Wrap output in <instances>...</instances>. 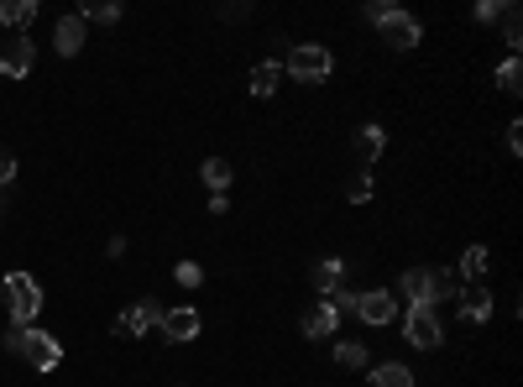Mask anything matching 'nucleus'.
Wrapping results in <instances>:
<instances>
[{"label": "nucleus", "instance_id": "1", "mask_svg": "<svg viewBox=\"0 0 523 387\" xmlns=\"http://www.w3.org/2000/svg\"><path fill=\"white\" fill-rule=\"evenodd\" d=\"M398 288L408 293V304H424V309H435L445 299H461V278L456 272H435V267H408Z\"/></svg>", "mask_w": 523, "mask_h": 387}, {"label": "nucleus", "instance_id": "2", "mask_svg": "<svg viewBox=\"0 0 523 387\" xmlns=\"http://www.w3.org/2000/svg\"><path fill=\"white\" fill-rule=\"evenodd\" d=\"M367 21L377 27V37L388 42V48H414V42H419V21L408 11H398V6H388V0H372Z\"/></svg>", "mask_w": 523, "mask_h": 387}, {"label": "nucleus", "instance_id": "3", "mask_svg": "<svg viewBox=\"0 0 523 387\" xmlns=\"http://www.w3.org/2000/svg\"><path fill=\"white\" fill-rule=\"evenodd\" d=\"M330 68H335L330 48H320V42H299V48L288 53L283 74H288V79H299V84H320V79H330Z\"/></svg>", "mask_w": 523, "mask_h": 387}, {"label": "nucleus", "instance_id": "4", "mask_svg": "<svg viewBox=\"0 0 523 387\" xmlns=\"http://www.w3.org/2000/svg\"><path fill=\"white\" fill-rule=\"evenodd\" d=\"M11 351H16V356H27L37 372H53L58 361H63V346H58L53 335H42L37 325H27V330H11Z\"/></svg>", "mask_w": 523, "mask_h": 387}, {"label": "nucleus", "instance_id": "5", "mask_svg": "<svg viewBox=\"0 0 523 387\" xmlns=\"http://www.w3.org/2000/svg\"><path fill=\"white\" fill-rule=\"evenodd\" d=\"M6 304H11L16 330H27V325L37 320V309H42V288H37L32 272H11V278H6Z\"/></svg>", "mask_w": 523, "mask_h": 387}, {"label": "nucleus", "instance_id": "6", "mask_svg": "<svg viewBox=\"0 0 523 387\" xmlns=\"http://www.w3.org/2000/svg\"><path fill=\"white\" fill-rule=\"evenodd\" d=\"M403 335H408V346H419V351H435L440 340H445V330H440V314H435V309H424V304H408Z\"/></svg>", "mask_w": 523, "mask_h": 387}, {"label": "nucleus", "instance_id": "7", "mask_svg": "<svg viewBox=\"0 0 523 387\" xmlns=\"http://www.w3.org/2000/svg\"><path fill=\"white\" fill-rule=\"evenodd\" d=\"M356 320H361V325H393V320H398V299H393L388 288L356 293Z\"/></svg>", "mask_w": 523, "mask_h": 387}, {"label": "nucleus", "instance_id": "8", "mask_svg": "<svg viewBox=\"0 0 523 387\" xmlns=\"http://www.w3.org/2000/svg\"><path fill=\"white\" fill-rule=\"evenodd\" d=\"M157 325H163V335L173 340V346H184V340H194V335H199V309H194V304L163 309V314H157Z\"/></svg>", "mask_w": 523, "mask_h": 387}, {"label": "nucleus", "instance_id": "9", "mask_svg": "<svg viewBox=\"0 0 523 387\" xmlns=\"http://www.w3.org/2000/svg\"><path fill=\"white\" fill-rule=\"evenodd\" d=\"M32 63H37L32 37H11L6 48H0V74H6V79H27V74H32Z\"/></svg>", "mask_w": 523, "mask_h": 387}, {"label": "nucleus", "instance_id": "10", "mask_svg": "<svg viewBox=\"0 0 523 387\" xmlns=\"http://www.w3.org/2000/svg\"><path fill=\"white\" fill-rule=\"evenodd\" d=\"M335 330H340V309H335L330 299H320V304L304 314V335H309V340H325V335H335Z\"/></svg>", "mask_w": 523, "mask_h": 387}, {"label": "nucleus", "instance_id": "11", "mask_svg": "<svg viewBox=\"0 0 523 387\" xmlns=\"http://www.w3.org/2000/svg\"><path fill=\"white\" fill-rule=\"evenodd\" d=\"M157 314H163V309H157L152 299H136V304L121 314V325H116V330H121V335H147V330L157 325Z\"/></svg>", "mask_w": 523, "mask_h": 387}, {"label": "nucleus", "instance_id": "12", "mask_svg": "<svg viewBox=\"0 0 523 387\" xmlns=\"http://www.w3.org/2000/svg\"><path fill=\"white\" fill-rule=\"evenodd\" d=\"M53 42H58V53H63V58H74V53L84 48V16H79V11H68V16L58 21Z\"/></svg>", "mask_w": 523, "mask_h": 387}, {"label": "nucleus", "instance_id": "13", "mask_svg": "<svg viewBox=\"0 0 523 387\" xmlns=\"http://www.w3.org/2000/svg\"><path fill=\"white\" fill-rule=\"evenodd\" d=\"M461 320H466V325L492 320V293H487V288H461Z\"/></svg>", "mask_w": 523, "mask_h": 387}, {"label": "nucleus", "instance_id": "14", "mask_svg": "<svg viewBox=\"0 0 523 387\" xmlns=\"http://www.w3.org/2000/svg\"><path fill=\"white\" fill-rule=\"evenodd\" d=\"M382 147H388V131H382V126H361L356 131V152H361V163H377V157H382Z\"/></svg>", "mask_w": 523, "mask_h": 387}, {"label": "nucleus", "instance_id": "15", "mask_svg": "<svg viewBox=\"0 0 523 387\" xmlns=\"http://www.w3.org/2000/svg\"><path fill=\"white\" fill-rule=\"evenodd\" d=\"M314 288H320V293H325V299H330V293H335V288H346V262H335V257H325L320 267H314Z\"/></svg>", "mask_w": 523, "mask_h": 387}, {"label": "nucleus", "instance_id": "16", "mask_svg": "<svg viewBox=\"0 0 523 387\" xmlns=\"http://www.w3.org/2000/svg\"><path fill=\"white\" fill-rule=\"evenodd\" d=\"M37 21V0H6L0 6V27H32Z\"/></svg>", "mask_w": 523, "mask_h": 387}, {"label": "nucleus", "instance_id": "17", "mask_svg": "<svg viewBox=\"0 0 523 387\" xmlns=\"http://www.w3.org/2000/svg\"><path fill=\"white\" fill-rule=\"evenodd\" d=\"M372 387H414V372H408L403 361H382L372 372Z\"/></svg>", "mask_w": 523, "mask_h": 387}, {"label": "nucleus", "instance_id": "18", "mask_svg": "<svg viewBox=\"0 0 523 387\" xmlns=\"http://www.w3.org/2000/svg\"><path fill=\"white\" fill-rule=\"evenodd\" d=\"M278 84H283V63H257V68H252V95L267 100Z\"/></svg>", "mask_w": 523, "mask_h": 387}, {"label": "nucleus", "instance_id": "19", "mask_svg": "<svg viewBox=\"0 0 523 387\" xmlns=\"http://www.w3.org/2000/svg\"><path fill=\"white\" fill-rule=\"evenodd\" d=\"M199 173H204V184H210L215 194H225V189H231V163H225V157H210V163H204Z\"/></svg>", "mask_w": 523, "mask_h": 387}, {"label": "nucleus", "instance_id": "20", "mask_svg": "<svg viewBox=\"0 0 523 387\" xmlns=\"http://www.w3.org/2000/svg\"><path fill=\"white\" fill-rule=\"evenodd\" d=\"M497 89H503V95H518L523 89V63L518 58H508L503 68H497Z\"/></svg>", "mask_w": 523, "mask_h": 387}, {"label": "nucleus", "instance_id": "21", "mask_svg": "<svg viewBox=\"0 0 523 387\" xmlns=\"http://www.w3.org/2000/svg\"><path fill=\"white\" fill-rule=\"evenodd\" d=\"M487 246H466V257H461V278H482V272H487Z\"/></svg>", "mask_w": 523, "mask_h": 387}, {"label": "nucleus", "instance_id": "22", "mask_svg": "<svg viewBox=\"0 0 523 387\" xmlns=\"http://www.w3.org/2000/svg\"><path fill=\"white\" fill-rule=\"evenodd\" d=\"M497 21H503V42L513 48V58H518V42H523V27H518V6H503V16H497Z\"/></svg>", "mask_w": 523, "mask_h": 387}, {"label": "nucleus", "instance_id": "23", "mask_svg": "<svg viewBox=\"0 0 523 387\" xmlns=\"http://www.w3.org/2000/svg\"><path fill=\"white\" fill-rule=\"evenodd\" d=\"M335 361H340V367H351V372H356V367H367V351H361L356 340H340V346H335Z\"/></svg>", "mask_w": 523, "mask_h": 387}, {"label": "nucleus", "instance_id": "24", "mask_svg": "<svg viewBox=\"0 0 523 387\" xmlns=\"http://www.w3.org/2000/svg\"><path fill=\"white\" fill-rule=\"evenodd\" d=\"M79 16L84 21H121V6H116V0H100V6H84Z\"/></svg>", "mask_w": 523, "mask_h": 387}, {"label": "nucleus", "instance_id": "25", "mask_svg": "<svg viewBox=\"0 0 523 387\" xmlns=\"http://www.w3.org/2000/svg\"><path fill=\"white\" fill-rule=\"evenodd\" d=\"M346 194H351L356 204H367V199H372V173H356V178H351V189H346Z\"/></svg>", "mask_w": 523, "mask_h": 387}, {"label": "nucleus", "instance_id": "26", "mask_svg": "<svg viewBox=\"0 0 523 387\" xmlns=\"http://www.w3.org/2000/svg\"><path fill=\"white\" fill-rule=\"evenodd\" d=\"M173 278L184 283V288H199V278H204V272H199L194 262H178V272H173Z\"/></svg>", "mask_w": 523, "mask_h": 387}, {"label": "nucleus", "instance_id": "27", "mask_svg": "<svg viewBox=\"0 0 523 387\" xmlns=\"http://www.w3.org/2000/svg\"><path fill=\"white\" fill-rule=\"evenodd\" d=\"M503 6H508V0H482V6H476V21H497Z\"/></svg>", "mask_w": 523, "mask_h": 387}, {"label": "nucleus", "instance_id": "28", "mask_svg": "<svg viewBox=\"0 0 523 387\" xmlns=\"http://www.w3.org/2000/svg\"><path fill=\"white\" fill-rule=\"evenodd\" d=\"M11 178H16V157H11L6 147H0V189H6V184H11Z\"/></svg>", "mask_w": 523, "mask_h": 387}, {"label": "nucleus", "instance_id": "29", "mask_svg": "<svg viewBox=\"0 0 523 387\" xmlns=\"http://www.w3.org/2000/svg\"><path fill=\"white\" fill-rule=\"evenodd\" d=\"M220 16L225 21H246V16H252V6H246V0H241V6H220Z\"/></svg>", "mask_w": 523, "mask_h": 387}, {"label": "nucleus", "instance_id": "30", "mask_svg": "<svg viewBox=\"0 0 523 387\" xmlns=\"http://www.w3.org/2000/svg\"><path fill=\"white\" fill-rule=\"evenodd\" d=\"M508 152H513V157H518V152H523V126H518V121H513V126H508Z\"/></svg>", "mask_w": 523, "mask_h": 387}]
</instances>
